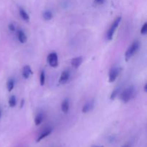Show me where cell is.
Returning <instances> with one entry per match:
<instances>
[{
	"label": "cell",
	"instance_id": "1",
	"mask_svg": "<svg viewBox=\"0 0 147 147\" xmlns=\"http://www.w3.org/2000/svg\"><path fill=\"white\" fill-rule=\"evenodd\" d=\"M135 93V88L133 86H129L123 90L120 95V99L123 103H128L134 98Z\"/></svg>",
	"mask_w": 147,
	"mask_h": 147
},
{
	"label": "cell",
	"instance_id": "2",
	"mask_svg": "<svg viewBox=\"0 0 147 147\" xmlns=\"http://www.w3.org/2000/svg\"><path fill=\"white\" fill-rule=\"evenodd\" d=\"M139 47H140V42L138 40L134 41L129 46V48L126 50V53H125V60H126V61H129L133 57L134 55L138 51Z\"/></svg>",
	"mask_w": 147,
	"mask_h": 147
},
{
	"label": "cell",
	"instance_id": "3",
	"mask_svg": "<svg viewBox=\"0 0 147 147\" xmlns=\"http://www.w3.org/2000/svg\"><path fill=\"white\" fill-rule=\"evenodd\" d=\"M121 21V17H118L116 20H114V22H113V24L111 26L110 29L107 32V39L109 40H111L113 37V34H114L115 31L116 30L117 27H119V24H120Z\"/></svg>",
	"mask_w": 147,
	"mask_h": 147
},
{
	"label": "cell",
	"instance_id": "4",
	"mask_svg": "<svg viewBox=\"0 0 147 147\" xmlns=\"http://www.w3.org/2000/svg\"><path fill=\"white\" fill-rule=\"evenodd\" d=\"M47 63L51 67H56L58 65V57L56 53H51L47 56Z\"/></svg>",
	"mask_w": 147,
	"mask_h": 147
},
{
	"label": "cell",
	"instance_id": "5",
	"mask_svg": "<svg viewBox=\"0 0 147 147\" xmlns=\"http://www.w3.org/2000/svg\"><path fill=\"white\" fill-rule=\"evenodd\" d=\"M121 70V67H113L111 69L109 76V83H113L116 80L119 73H120Z\"/></svg>",
	"mask_w": 147,
	"mask_h": 147
},
{
	"label": "cell",
	"instance_id": "6",
	"mask_svg": "<svg viewBox=\"0 0 147 147\" xmlns=\"http://www.w3.org/2000/svg\"><path fill=\"white\" fill-rule=\"evenodd\" d=\"M69 78H70V72L68 70H65L60 76V79H59V83L61 85L65 84L68 81Z\"/></svg>",
	"mask_w": 147,
	"mask_h": 147
},
{
	"label": "cell",
	"instance_id": "7",
	"mask_svg": "<svg viewBox=\"0 0 147 147\" xmlns=\"http://www.w3.org/2000/svg\"><path fill=\"white\" fill-rule=\"evenodd\" d=\"M93 108H94V100H90L83 106V109H82V112L83 113H86L93 110Z\"/></svg>",
	"mask_w": 147,
	"mask_h": 147
},
{
	"label": "cell",
	"instance_id": "8",
	"mask_svg": "<svg viewBox=\"0 0 147 147\" xmlns=\"http://www.w3.org/2000/svg\"><path fill=\"white\" fill-rule=\"evenodd\" d=\"M33 74L32 70H31V67L30 65L24 66L22 69V76L24 79H28L31 75Z\"/></svg>",
	"mask_w": 147,
	"mask_h": 147
},
{
	"label": "cell",
	"instance_id": "9",
	"mask_svg": "<svg viewBox=\"0 0 147 147\" xmlns=\"http://www.w3.org/2000/svg\"><path fill=\"white\" fill-rule=\"evenodd\" d=\"M83 63V57H77L71 60V65L74 68H78Z\"/></svg>",
	"mask_w": 147,
	"mask_h": 147
},
{
	"label": "cell",
	"instance_id": "10",
	"mask_svg": "<svg viewBox=\"0 0 147 147\" xmlns=\"http://www.w3.org/2000/svg\"><path fill=\"white\" fill-rule=\"evenodd\" d=\"M52 131H53V129H47V130L45 131L44 132H42V133L41 134L38 136V138H37V140H36V142H41L42 139H45L46 137H47L48 136H50V135L51 134Z\"/></svg>",
	"mask_w": 147,
	"mask_h": 147
},
{
	"label": "cell",
	"instance_id": "11",
	"mask_svg": "<svg viewBox=\"0 0 147 147\" xmlns=\"http://www.w3.org/2000/svg\"><path fill=\"white\" fill-rule=\"evenodd\" d=\"M17 36H18L19 41H20L21 43L24 44V43H25L26 42H27V36H26L25 33H24V32L23 31V30H19Z\"/></svg>",
	"mask_w": 147,
	"mask_h": 147
},
{
	"label": "cell",
	"instance_id": "12",
	"mask_svg": "<svg viewBox=\"0 0 147 147\" xmlns=\"http://www.w3.org/2000/svg\"><path fill=\"white\" fill-rule=\"evenodd\" d=\"M69 109H70V102H69L68 99H65L63 100L62 103L61 109L64 113H67L69 111Z\"/></svg>",
	"mask_w": 147,
	"mask_h": 147
},
{
	"label": "cell",
	"instance_id": "13",
	"mask_svg": "<svg viewBox=\"0 0 147 147\" xmlns=\"http://www.w3.org/2000/svg\"><path fill=\"white\" fill-rule=\"evenodd\" d=\"M20 16H21L22 18L25 22H28L30 21V16L27 14V11L24 9H23L22 8L20 9Z\"/></svg>",
	"mask_w": 147,
	"mask_h": 147
},
{
	"label": "cell",
	"instance_id": "14",
	"mask_svg": "<svg viewBox=\"0 0 147 147\" xmlns=\"http://www.w3.org/2000/svg\"><path fill=\"white\" fill-rule=\"evenodd\" d=\"M43 121V114L42 113H38V114L36 116L35 119H34V123H35L36 126H39V125L41 124V123Z\"/></svg>",
	"mask_w": 147,
	"mask_h": 147
},
{
	"label": "cell",
	"instance_id": "15",
	"mask_svg": "<svg viewBox=\"0 0 147 147\" xmlns=\"http://www.w3.org/2000/svg\"><path fill=\"white\" fill-rule=\"evenodd\" d=\"M14 87V80L13 79H9V80L7 81V88L9 92L13 90Z\"/></svg>",
	"mask_w": 147,
	"mask_h": 147
},
{
	"label": "cell",
	"instance_id": "16",
	"mask_svg": "<svg viewBox=\"0 0 147 147\" xmlns=\"http://www.w3.org/2000/svg\"><path fill=\"white\" fill-rule=\"evenodd\" d=\"M9 105L10 107L14 108L17 105V98L14 96H11L9 99Z\"/></svg>",
	"mask_w": 147,
	"mask_h": 147
},
{
	"label": "cell",
	"instance_id": "17",
	"mask_svg": "<svg viewBox=\"0 0 147 147\" xmlns=\"http://www.w3.org/2000/svg\"><path fill=\"white\" fill-rule=\"evenodd\" d=\"M43 17L45 20L49 21V20H52V18L53 17V14L52 13V11H45L43 13Z\"/></svg>",
	"mask_w": 147,
	"mask_h": 147
},
{
	"label": "cell",
	"instance_id": "18",
	"mask_svg": "<svg viewBox=\"0 0 147 147\" xmlns=\"http://www.w3.org/2000/svg\"><path fill=\"white\" fill-rule=\"evenodd\" d=\"M119 91H120V88H116L115 90H113V92L111 93V96H110L111 100H114V99L117 97L118 95H119Z\"/></svg>",
	"mask_w": 147,
	"mask_h": 147
},
{
	"label": "cell",
	"instance_id": "19",
	"mask_svg": "<svg viewBox=\"0 0 147 147\" xmlns=\"http://www.w3.org/2000/svg\"><path fill=\"white\" fill-rule=\"evenodd\" d=\"M40 85H41L42 86H44L45 83V73L44 70H42V71L41 72V74H40Z\"/></svg>",
	"mask_w": 147,
	"mask_h": 147
},
{
	"label": "cell",
	"instance_id": "20",
	"mask_svg": "<svg viewBox=\"0 0 147 147\" xmlns=\"http://www.w3.org/2000/svg\"><path fill=\"white\" fill-rule=\"evenodd\" d=\"M147 33V23H144V25L142 26V30H141V34H143V35H145Z\"/></svg>",
	"mask_w": 147,
	"mask_h": 147
},
{
	"label": "cell",
	"instance_id": "21",
	"mask_svg": "<svg viewBox=\"0 0 147 147\" xmlns=\"http://www.w3.org/2000/svg\"><path fill=\"white\" fill-rule=\"evenodd\" d=\"M9 29L10 31L11 32H14L16 30L15 26H14V24H12V23H10V24H9Z\"/></svg>",
	"mask_w": 147,
	"mask_h": 147
},
{
	"label": "cell",
	"instance_id": "22",
	"mask_svg": "<svg viewBox=\"0 0 147 147\" xmlns=\"http://www.w3.org/2000/svg\"><path fill=\"white\" fill-rule=\"evenodd\" d=\"M106 0H94L95 4H98V5H101V4H104Z\"/></svg>",
	"mask_w": 147,
	"mask_h": 147
},
{
	"label": "cell",
	"instance_id": "23",
	"mask_svg": "<svg viewBox=\"0 0 147 147\" xmlns=\"http://www.w3.org/2000/svg\"><path fill=\"white\" fill-rule=\"evenodd\" d=\"M144 91H145V92H147V84H145V86H144Z\"/></svg>",
	"mask_w": 147,
	"mask_h": 147
},
{
	"label": "cell",
	"instance_id": "24",
	"mask_svg": "<svg viewBox=\"0 0 147 147\" xmlns=\"http://www.w3.org/2000/svg\"><path fill=\"white\" fill-rule=\"evenodd\" d=\"M24 100H22V105H20V107L21 108H22V106H23V104H24Z\"/></svg>",
	"mask_w": 147,
	"mask_h": 147
},
{
	"label": "cell",
	"instance_id": "25",
	"mask_svg": "<svg viewBox=\"0 0 147 147\" xmlns=\"http://www.w3.org/2000/svg\"><path fill=\"white\" fill-rule=\"evenodd\" d=\"M122 147H131V146H130V144H125V145H123Z\"/></svg>",
	"mask_w": 147,
	"mask_h": 147
},
{
	"label": "cell",
	"instance_id": "26",
	"mask_svg": "<svg viewBox=\"0 0 147 147\" xmlns=\"http://www.w3.org/2000/svg\"><path fill=\"white\" fill-rule=\"evenodd\" d=\"M91 147H104L103 146H93Z\"/></svg>",
	"mask_w": 147,
	"mask_h": 147
},
{
	"label": "cell",
	"instance_id": "27",
	"mask_svg": "<svg viewBox=\"0 0 147 147\" xmlns=\"http://www.w3.org/2000/svg\"><path fill=\"white\" fill-rule=\"evenodd\" d=\"M1 111H0V118H1Z\"/></svg>",
	"mask_w": 147,
	"mask_h": 147
}]
</instances>
